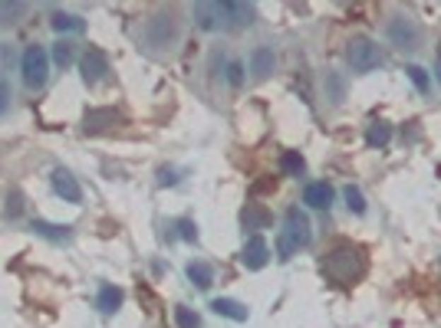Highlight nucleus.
Wrapping results in <instances>:
<instances>
[{
	"label": "nucleus",
	"mask_w": 441,
	"mask_h": 328,
	"mask_svg": "<svg viewBox=\"0 0 441 328\" xmlns=\"http://www.w3.org/2000/svg\"><path fill=\"white\" fill-rule=\"evenodd\" d=\"M323 272L336 286H353L355 279H363V272H365L363 250L353 243H336L327 253V260H323Z\"/></svg>",
	"instance_id": "1"
},
{
	"label": "nucleus",
	"mask_w": 441,
	"mask_h": 328,
	"mask_svg": "<svg viewBox=\"0 0 441 328\" xmlns=\"http://www.w3.org/2000/svg\"><path fill=\"white\" fill-rule=\"evenodd\" d=\"M310 240H313V230H310V220L300 207H290L287 217H283V230L277 236V253L280 260H290L297 250H307Z\"/></svg>",
	"instance_id": "2"
},
{
	"label": "nucleus",
	"mask_w": 441,
	"mask_h": 328,
	"mask_svg": "<svg viewBox=\"0 0 441 328\" xmlns=\"http://www.w3.org/2000/svg\"><path fill=\"white\" fill-rule=\"evenodd\" d=\"M23 83H27V89H43L47 85V75H49V56L47 49L40 47V43H33V47L23 49Z\"/></svg>",
	"instance_id": "3"
},
{
	"label": "nucleus",
	"mask_w": 441,
	"mask_h": 328,
	"mask_svg": "<svg viewBox=\"0 0 441 328\" xmlns=\"http://www.w3.org/2000/svg\"><path fill=\"white\" fill-rule=\"evenodd\" d=\"M346 56H349V66H353L355 73H372L375 66H379V47H375L372 40L365 37H355L346 49Z\"/></svg>",
	"instance_id": "4"
},
{
	"label": "nucleus",
	"mask_w": 441,
	"mask_h": 328,
	"mask_svg": "<svg viewBox=\"0 0 441 328\" xmlns=\"http://www.w3.org/2000/svg\"><path fill=\"white\" fill-rule=\"evenodd\" d=\"M79 69H83V79H86L89 85L102 83V79H106V73H109L106 53H102V49H96V47H89L86 56H83V63H79Z\"/></svg>",
	"instance_id": "5"
},
{
	"label": "nucleus",
	"mask_w": 441,
	"mask_h": 328,
	"mask_svg": "<svg viewBox=\"0 0 441 328\" xmlns=\"http://www.w3.org/2000/svg\"><path fill=\"white\" fill-rule=\"evenodd\" d=\"M267 260H270V246H267V240L260 233H254L244 243V253H240V262L247 266V269H264L267 266Z\"/></svg>",
	"instance_id": "6"
},
{
	"label": "nucleus",
	"mask_w": 441,
	"mask_h": 328,
	"mask_svg": "<svg viewBox=\"0 0 441 328\" xmlns=\"http://www.w3.org/2000/svg\"><path fill=\"white\" fill-rule=\"evenodd\" d=\"M389 37H392L395 47H402V49H415L422 43V33H418V27H415L412 20H395L392 27H389Z\"/></svg>",
	"instance_id": "7"
},
{
	"label": "nucleus",
	"mask_w": 441,
	"mask_h": 328,
	"mask_svg": "<svg viewBox=\"0 0 441 328\" xmlns=\"http://www.w3.org/2000/svg\"><path fill=\"white\" fill-rule=\"evenodd\" d=\"M53 190H57L66 204H79V200H83V190H79L76 178H73L69 171H63V168L53 171Z\"/></svg>",
	"instance_id": "8"
},
{
	"label": "nucleus",
	"mask_w": 441,
	"mask_h": 328,
	"mask_svg": "<svg viewBox=\"0 0 441 328\" xmlns=\"http://www.w3.org/2000/svg\"><path fill=\"white\" fill-rule=\"evenodd\" d=\"M194 20H198V27H204V30H218L228 23L220 4H198V7H194Z\"/></svg>",
	"instance_id": "9"
},
{
	"label": "nucleus",
	"mask_w": 441,
	"mask_h": 328,
	"mask_svg": "<svg viewBox=\"0 0 441 328\" xmlns=\"http://www.w3.org/2000/svg\"><path fill=\"white\" fill-rule=\"evenodd\" d=\"M303 204L317 207V210H327V207L333 204V188H329L327 181H317V184H307V190H303Z\"/></svg>",
	"instance_id": "10"
},
{
	"label": "nucleus",
	"mask_w": 441,
	"mask_h": 328,
	"mask_svg": "<svg viewBox=\"0 0 441 328\" xmlns=\"http://www.w3.org/2000/svg\"><path fill=\"white\" fill-rule=\"evenodd\" d=\"M220 7H224V20H228L230 27H247L250 20H254V7H247V4L228 0V4H220Z\"/></svg>",
	"instance_id": "11"
},
{
	"label": "nucleus",
	"mask_w": 441,
	"mask_h": 328,
	"mask_svg": "<svg viewBox=\"0 0 441 328\" xmlns=\"http://www.w3.org/2000/svg\"><path fill=\"white\" fill-rule=\"evenodd\" d=\"M211 309H214V315H224V319L247 322V305H240V302H234V299H214Z\"/></svg>",
	"instance_id": "12"
},
{
	"label": "nucleus",
	"mask_w": 441,
	"mask_h": 328,
	"mask_svg": "<svg viewBox=\"0 0 441 328\" xmlns=\"http://www.w3.org/2000/svg\"><path fill=\"white\" fill-rule=\"evenodd\" d=\"M250 73L257 75V79L274 73V49H267V47L254 49V56H250Z\"/></svg>",
	"instance_id": "13"
},
{
	"label": "nucleus",
	"mask_w": 441,
	"mask_h": 328,
	"mask_svg": "<svg viewBox=\"0 0 441 328\" xmlns=\"http://www.w3.org/2000/svg\"><path fill=\"white\" fill-rule=\"evenodd\" d=\"M188 279H192L198 289H211L214 286V269L208 266V262L194 260V262H188Z\"/></svg>",
	"instance_id": "14"
},
{
	"label": "nucleus",
	"mask_w": 441,
	"mask_h": 328,
	"mask_svg": "<svg viewBox=\"0 0 441 328\" xmlns=\"http://www.w3.org/2000/svg\"><path fill=\"white\" fill-rule=\"evenodd\" d=\"M96 305H99L102 315H112V312L122 305V289H119V286H102V289H99Z\"/></svg>",
	"instance_id": "15"
},
{
	"label": "nucleus",
	"mask_w": 441,
	"mask_h": 328,
	"mask_svg": "<svg viewBox=\"0 0 441 328\" xmlns=\"http://www.w3.org/2000/svg\"><path fill=\"white\" fill-rule=\"evenodd\" d=\"M365 141L372 145V148H385L389 141H392V125L389 122H372L369 131H365Z\"/></svg>",
	"instance_id": "16"
},
{
	"label": "nucleus",
	"mask_w": 441,
	"mask_h": 328,
	"mask_svg": "<svg viewBox=\"0 0 441 328\" xmlns=\"http://www.w3.org/2000/svg\"><path fill=\"white\" fill-rule=\"evenodd\" d=\"M33 230L40 236H47V240H57V243L69 240V226H57V224H47V220H33Z\"/></svg>",
	"instance_id": "17"
},
{
	"label": "nucleus",
	"mask_w": 441,
	"mask_h": 328,
	"mask_svg": "<svg viewBox=\"0 0 441 328\" xmlns=\"http://www.w3.org/2000/svg\"><path fill=\"white\" fill-rule=\"evenodd\" d=\"M280 168H283V174H293V178H300V174H303V168H307V161H303V154H300V151H283Z\"/></svg>",
	"instance_id": "18"
},
{
	"label": "nucleus",
	"mask_w": 441,
	"mask_h": 328,
	"mask_svg": "<svg viewBox=\"0 0 441 328\" xmlns=\"http://www.w3.org/2000/svg\"><path fill=\"white\" fill-rule=\"evenodd\" d=\"M53 30H57V33H79V30H83V20L73 17V13H53Z\"/></svg>",
	"instance_id": "19"
},
{
	"label": "nucleus",
	"mask_w": 441,
	"mask_h": 328,
	"mask_svg": "<svg viewBox=\"0 0 441 328\" xmlns=\"http://www.w3.org/2000/svg\"><path fill=\"white\" fill-rule=\"evenodd\" d=\"M343 197H346V207H349L353 214H365V197H363V190H359V188L349 184V188L343 190Z\"/></svg>",
	"instance_id": "20"
},
{
	"label": "nucleus",
	"mask_w": 441,
	"mask_h": 328,
	"mask_svg": "<svg viewBox=\"0 0 441 328\" xmlns=\"http://www.w3.org/2000/svg\"><path fill=\"white\" fill-rule=\"evenodd\" d=\"M175 325H178V328H198V325H201V319H198V312L178 305V309H175Z\"/></svg>",
	"instance_id": "21"
},
{
	"label": "nucleus",
	"mask_w": 441,
	"mask_h": 328,
	"mask_svg": "<svg viewBox=\"0 0 441 328\" xmlns=\"http://www.w3.org/2000/svg\"><path fill=\"white\" fill-rule=\"evenodd\" d=\"M53 59H57V66H63V69H66V66L73 63V43H66V40H63V43H57V47H53Z\"/></svg>",
	"instance_id": "22"
},
{
	"label": "nucleus",
	"mask_w": 441,
	"mask_h": 328,
	"mask_svg": "<svg viewBox=\"0 0 441 328\" xmlns=\"http://www.w3.org/2000/svg\"><path fill=\"white\" fill-rule=\"evenodd\" d=\"M405 73H408V79L415 83V89H418V92H428V75H425L422 66H408Z\"/></svg>",
	"instance_id": "23"
},
{
	"label": "nucleus",
	"mask_w": 441,
	"mask_h": 328,
	"mask_svg": "<svg viewBox=\"0 0 441 328\" xmlns=\"http://www.w3.org/2000/svg\"><path fill=\"white\" fill-rule=\"evenodd\" d=\"M99 122H119L115 112H89L86 115V128H99Z\"/></svg>",
	"instance_id": "24"
},
{
	"label": "nucleus",
	"mask_w": 441,
	"mask_h": 328,
	"mask_svg": "<svg viewBox=\"0 0 441 328\" xmlns=\"http://www.w3.org/2000/svg\"><path fill=\"white\" fill-rule=\"evenodd\" d=\"M264 220H267V217L260 214V210H254V207H247V210H244V224H247L250 230H257V226L264 224Z\"/></svg>",
	"instance_id": "25"
},
{
	"label": "nucleus",
	"mask_w": 441,
	"mask_h": 328,
	"mask_svg": "<svg viewBox=\"0 0 441 328\" xmlns=\"http://www.w3.org/2000/svg\"><path fill=\"white\" fill-rule=\"evenodd\" d=\"M178 230H182L184 240H198V226H194L192 220H178Z\"/></svg>",
	"instance_id": "26"
},
{
	"label": "nucleus",
	"mask_w": 441,
	"mask_h": 328,
	"mask_svg": "<svg viewBox=\"0 0 441 328\" xmlns=\"http://www.w3.org/2000/svg\"><path fill=\"white\" fill-rule=\"evenodd\" d=\"M7 109H10V85L0 79V115L7 112Z\"/></svg>",
	"instance_id": "27"
},
{
	"label": "nucleus",
	"mask_w": 441,
	"mask_h": 328,
	"mask_svg": "<svg viewBox=\"0 0 441 328\" xmlns=\"http://www.w3.org/2000/svg\"><path fill=\"white\" fill-rule=\"evenodd\" d=\"M228 79H230V85H240V63L228 66Z\"/></svg>",
	"instance_id": "28"
},
{
	"label": "nucleus",
	"mask_w": 441,
	"mask_h": 328,
	"mask_svg": "<svg viewBox=\"0 0 441 328\" xmlns=\"http://www.w3.org/2000/svg\"><path fill=\"white\" fill-rule=\"evenodd\" d=\"M435 73H438V83H441V56H438V66H435Z\"/></svg>",
	"instance_id": "29"
}]
</instances>
